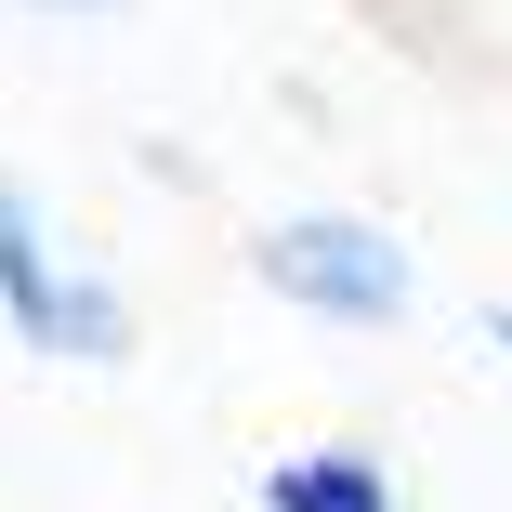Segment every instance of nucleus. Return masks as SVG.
<instances>
[{
	"label": "nucleus",
	"instance_id": "1",
	"mask_svg": "<svg viewBox=\"0 0 512 512\" xmlns=\"http://www.w3.org/2000/svg\"><path fill=\"white\" fill-rule=\"evenodd\" d=\"M250 276L289 302V316H329V329H394L407 302H421L407 237H381L368 211H289V224H263Z\"/></svg>",
	"mask_w": 512,
	"mask_h": 512
},
{
	"label": "nucleus",
	"instance_id": "5",
	"mask_svg": "<svg viewBox=\"0 0 512 512\" xmlns=\"http://www.w3.org/2000/svg\"><path fill=\"white\" fill-rule=\"evenodd\" d=\"M486 342H499V355H512V302H486Z\"/></svg>",
	"mask_w": 512,
	"mask_h": 512
},
{
	"label": "nucleus",
	"instance_id": "3",
	"mask_svg": "<svg viewBox=\"0 0 512 512\" xmlns=\"http://www.w3.org/2000/svg\"><path fill=\"white\" fill-rule=\"evenodd\" d=\"M263 512H407V499L368 447H289L263 460Z\"/></svg>",
	"mask_w": 512,
	"mask_h": 512
},
{
	"label": "nucleus",
	"instance_id": "2",
	"mask_svg": "<svg viewBox=\"0 0 512 512\" xmlns=\"http://www.w3.org/2000/svg\"><path fill=\"white\" fill-rule=\"evenodd\" d=\"M0 329L27 355H132V302L106 276L53 263V224H40V197L14 171H0Z\"/></svg>",
	"mask_w": 512,
	"mask_h": 512
},
{
	"label": "nucleus",
	"instance_id": "4",
	"mask_svg": "<svg viewBox=\"0 0 512 512\" xmlns=\"http://www.w3.org/2000/svg\"><path fill=\"white\" fill-rule=\"evenodd\" d=\"M27 14H119V0H27Z\"/></svg>",
	"mask_w": 512,
	"mask_h": 512
}]
</instances>
